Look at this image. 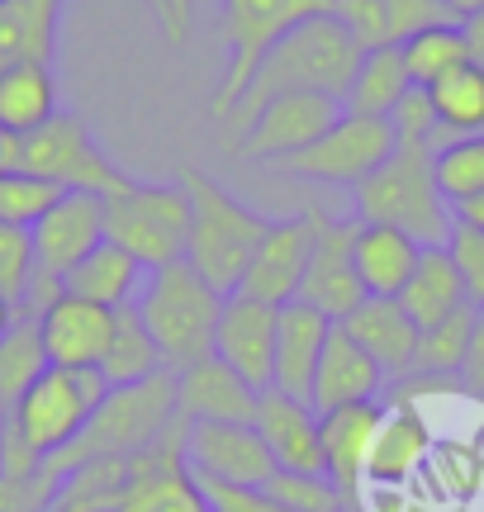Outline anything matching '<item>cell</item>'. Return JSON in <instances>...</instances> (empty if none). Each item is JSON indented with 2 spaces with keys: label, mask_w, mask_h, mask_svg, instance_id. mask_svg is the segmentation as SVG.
Wrapping results in <instances>:
<instances>
[{
  "label": "cell",
  "mask_w": 484,
  "mask_h": 512,
  "mask_svg": "<svg viewBox=\"0 0 484 512\" xmlns=\"http://www.w3.org/2000/svg\"><path fill=\"white\" fill-rule=\"evenodd\" d=\"M356 67H361V43H356L328 10H318V15L295 24V29L271 48V57L261 62V72L252 76V86L242 95V105L233 110V119H228V124H233L228 133H238L271 95L318 91V95H337V100H342L347 86H352Z\"/></svg>",
  "instance_id": "cell-1"
},
{
  "label": "cell",
  "mask_w": 484,
  "mask_h": 512,
  "mask_svg": "<svg viewBox=\"0 0 484 512\" xmlns=\"http://www.w3.org/2000/svg\"><path fill=\"white\" fill-rule=\"evenodd\" d=\"M181 181L190 190L186 261L228 299V294H238L242 275L252 266L271 219L257 214L252 204H242L228 185H219V176H209L200 166H181Z\"/></svg>",
  "instance_id": "cell-2"
},
{
  "label": "cell",
  "mask_w": 484,
  "mask_h": 512,
  "mask_svg": "<svg viewBox=\"0 0 484 512\" xmlns=\"http://www.w3.org/2000/svg\"><path fill=\"white\" fill-rule=\"evenodd\" d=\"M138 318L152 332V342L162 351V366L171 375H186L214 356V332H219V313H224V294L209 285L190 261L148 271L143 290H138Z\"/></svg>",
  "instance_id": "cell-3"
},
{
  "label": "cell",
  "mask_w": 484,
  "mask_h": 512,
  "mask_svg": "<svg viewBox=\"0 0 484 512\" xmlns=\"http://www.w3.org/2000/svg\"><path fill=\"white\" fill-rule=\"evenodd\" d=\"M352 219L399 228L423 247L447 242L456 228V214H451L447 195L437 185V171H432V152H423V147H394L390 162L356 185Z\"/></svg>",
  "instance_id": "cell-4"
},
{
  "label": "cell",
  "mask_w": 484,
  "mask_h": 512,
  "mask_svg": "<svg viewBox=\"0 0 484 512\" xmlns=\"http://www.w3.org/2000/svg\"><path fill=\"white\" fill-rule=\"evenodd\" d=\"M105 238L143 266L162 271L186 261L190 247V190L186 181H124L105 195Z\"/></svg>",
  "instance_id": "cell-5"
},
{
  "label": "cell",
  "mask_w": 484,
  "mask_h": 512,
  "mask_svg": "<svg viewBox=\"0 0 484 512\" xmlns=\"http://www.w3.org/2000/svg\"><path fill=\"white\" fill-rule=\"evenodd\" d=\"M176 427V375L157 370L152 380L119 384L110 389L100 408L91 413L86 432L53 456L57 465H76V460H100V456H138L152 441H162Z\"/></svg>",
  "instance_id": "cell-6"
},
{
  "label": "cell",
  "mask_w": 484,
  "mask_h": 512,
  "mask_svg": "<svg viewBox=\"0 0 484 512\" xmlns=\"http://www.w3.org/2000/svg\"><path fill=\"white\" fill-rule=\"evenodd\" d=\"M318 10H328V0H224L228 67H224L219 91H214V105H209V119H214V124H228V119H233V110L242 105V95L252 86V76H257L261 62L271 57V48H276L295 24L318 15Z\"/></svg>",
  "instance_id": "cell-7"
},
{
  "label": "cell",
  "mask_w": 484,
  "mask_h": 512,
  "mask_svg": "<svg viewBox=\"0 0 484 512\" xmlns=\"http://www.w3.org/2000/svg\"><path fill=\"white\" fill-rule=\"evenodd\" d=\"M29 238H34V290L19 313L38 318L62 294L67 275L105 242V195H81V190L57 195L34 219Z\"/></svg>",
  "instance_id": "cell-8"
},
{
  "label": "cell",
  "mask_w": 484,
  "mask_h": 512,
  "mask_svg": "<svg viewBox=\"0 0 484 512\" xmlns=\"http://www.w3.org/2000/svg\"><path fill=\"white\" fill-rule=\"evenodd\" d=\"M105 394H110V384H105L100 370L48 366L10 408V427L43 460H53L86 432V422H91V413L100 408Z\"/></svg>",
  "instance_id": "cell-9"
},
{
  "label": "cell",
  "mask_w": 484,
  "mask_h": 512,
  "mask_svg": "<svg viewBox=\"0 0 484 512\" xmlns=\"http://www.w3.org/2000/svg\"><path fill=\"white\" fill-rule=\"evenodd\" d=\"M19 171H29L38 181H48L53 190H81V195H114L129 181L119 166L110 162V152L95 143V133L86 119L76 114H53L43 128L24 133V162Z\"/></svg>",
  "instance_id": "cell-10"
},
{
  "label": "cell",
  "mask_w": 484,
  "mask_h": 512,
  "mask_svg": "<svg viewBox=\"0 0 484 512\" xmlns=\"http://www.w3.org/2000/svg\"><path fill=\"white\" fill-rule=\"evenodd\" d=\"M394 128L390 119H371V114H347L337 119L318 143H309L304 152L276 162L280 176L295 181H318V185H361L366 176H375L380 166L394 157Z\"/></svg>",
  "instance_id": "cell-11"
},
{
  "label": "cell",
  "mask_w": 484,
  "mask_h": 512,
  "mask_svg": "<svg viewBox=\"0 0 484 512\" xmlns=\"http://www.w3.org/2000/svg\"><path fill=\"white\" fill-rule=\"evenodd\" d=\"M342 119V100L318 91H285L271 95L247 124L233 133L238 138V157H257V162L276 166L285 157L304 152L309 143H318L328 128Z\"/></svg>",
  "instance_id": "cell-12"
},
{
  "label": "cell",
  "mask_w": 484,
  "mask_h": 512,
  "mask_svg": "<svg viewBox=\"0 0 484 512\" xmlns=\"http://www.w3.org/2000/svg\"><path fill=\"white\" fill-rule=\"evenodd\" d=\"M114 512H214L200 475L186 465V422L129 456V494Z\"/></svg>",
  "instance_id": "cell-13"
},
{
  "label": "cell",
  "mask_w": 484,
  "mask_h": 512,
  "mask_svg": "<svg viewBox=\"0 0 484 512\" xmlns=\"http://www.w3.org/2000/svg\"><path fill=\"white\" fill-rule=\"evenodd\" d=\"M186 465L228 489H266L276 460L252 422H186Z\"/></svg>",
  "instance_id": "cell-14"
},
{
  "label": "cell",
  "mask_w": 484,
  "mask_h": 512,
  "mask_svg": "<svg viewBox=\"0 0 484 512\" xmlns=\"http://www.w3.org/2000/svg\"><path fill=\"white\" fill-rule=\"evenodd\" d=\"M318 219H323V209H304V214H290V219H271L257 256H252V266L242 275L238 294L261 299V304H271V309L295 304L299 285H304V271H309V256H314Z\"/></svg>",
  "instance_id": "cell-15"
},
{
  "label": "cell",
  "mask_w": 484,
  "mask_h": 512,
  "mask_svg": "<svg viewBox=\"0 0 484 512\" xmlns=\"http://www.w3.org/2000/svg\"><path fill=\"white\" fill-rule=\"evenodd\" d=\"M276 328L280 309L247 299V294H228L224 313H219V332H214V356L228 370H238L257 394L276 389Z\"/></svg>",
  "instance_id": "cell-16"
},
{
  "label": "cell",
  "mask_w": 484,
  "mask_h": 512,
  "mask_svg": "<svg viewBox=\"0 0 484 512\" xmlns=\"http://www.w3.org/2000/svg\"><path fill=\"white\" fill-rule=\"evenodd\" d=\"M352 242H356V219L323 214V219H318L309 271H304V285H299V299L314 304L318 313H328L333 323H342L347 313H356L366 304V285H361V275H356Z\"/></svg>",
  "instance_id": "cell-17"
},
{
  "label": "cell",
  "mask_w": 484,
  "mask_h": 512,
  "mask_svg": "<svg viewBox=\"0 0 484 512\" xmlns=\"http://www.w3.org/2000/svg\"><path fill=\"white\" fill-rule=\"evenodd\" d=\"M432 446H437V432H432L428 413L413 399H390L371 441L366 489H413L423 479Z\"/></svg>",
  "instance_id": "cell-18"
},
{
  "label": "cell",
  "mask_w": 484,
  "mask_h": 512,
  "mask_svg": "<svg viewBox=\"0 0 484 512\" xmlns=\"http://www.w3.org/2000/svg\"><path fill=\"white\" fill-rule=\"evenodd\" d=\"M380 418H385V399L347 403V408H333V413H318L323 470H328L333 489L347 498L352 512H361V498H366V460H371V441Z\"/></svg>",
  "instance_id": "cell-19"
},
{
  "label": "cell",
  "mask_w": 484,
  "mask_h": 512,
  "mask_svg": "<svg viewBox=\"0 0 484 512\" xmlns=\"http://www.w3.org/2000/svg\"><path fill=\"white\" fill-rule=\"evenodd\" d=\"M110 332H114V309H100V304L76 299L67 290L38 313V337H43V351H48V366L100 370Z\"/></svg>",
  "instance_id": "cell-20"
},
{
  "label": "cell",
  "mask_w": 484,
  "mask_h": 512,
  "mask_svg": "<svg viewBox=\"0 0 484 512\" xmlns=\"http://www.w3.org/2000/svg\"><path fill=\"white\" fill-rule=\"evenodd\" d=\"M252 427L261 432L266 451L276 460V470L290 475H328L323 470V432H318V408L309 399L266 389L257 399V418Z\"/></svg>",
  "instance_id": "cell-21"
},
{
  "label": "cell",
  "mask_w": 484,
  "mask_h": 512,
  "mask_svg": "<svg viewBox=\"0 0 484 512\" xmlns=\"http://www.w3.org/2000/svg\"><path fill=\"white\" fill-rule=\"evenodd\" d=\"M385 384L390 380L371 361V351L361 347L342 323H333L323 361H318L314 389H309V403H314L318 413H333V408H347V403H375V399H385Z\"/></svg>",
  "instance_id": "cell-22"
},
{
  "label": "cell",
  "mask_w": 484,
  "mask_h": 512,
  "mask_svg": "<svg viewBox=\"0 0 484 512\" xmlns=\"http://www.w3.org/2000/svg\"><path fill=\"white\" fill-rule=\"evenodd\" d=\"M257 389L209 356L186 375H176V418L181 422H252L257 418Z\"/></svg>",
  "instance_id": "cell-23"
},
{
  "label": "cell",
  "mask_w": 484,
  "mask_h": 512,
  "mask_svg": "<svg viewBox=\"0 0 484 512\" xmlns=\"http://www.w3.org/2000/svg\"><path fill=\"white\" fill-rule=\"evenodd\" d=\"M328 332H333V318L318 313L314 304H304V299L280 309V328H276V389L280 394L309 399L318 361H323V347H328Z\"/></svg>",
  "instance_id": "cell-24"
},
{
  "label": "cell",
  "mask_w": 484,
  "mask_h": 512,
  "mask_svg": "<svg viewBox=\"0 0 484 512\" xmlns=\"http://www.w3.org/2000/svg\"><path fill=\"white\" fill-rule=\"evenodd\" d=\"M342 328L371 351V361L385 370V380H409L413 375V356H418V337L423 332L404 313L399 299H366L356 313L342 318Z\"/></svg>",
  "instance_id": "cell-25"
},
{
  "label": "cell",
  "mask_w": 484,
  "mask_h": 512,
  "mask_svg": "<svg viewBox=\"0 0 484 512\" xmlns=\"http://www.w3.org/2000/svg\"><path fill=\"white\" fill-rule=\"evenodd\" d=\"M356 275L366 285V299H399L404 285L418 271V256H423V242H413L409 233L399 228H385V223H356Z\"/></svg>",
  "instance_id": "cell-26"
},
{
  "label": "cell",
  "mask_w": 484,
  "mask_h": 512,
  "mask_svg": "<svg viewBox=\"0 0 484 512\" xmlns=\"http://www.w3.org/2000/svg\"><path fill=\"white\" fill-rule=\"evenodd\" d=\"M399 304H404V313L418 323V332H428V328H437V323L456 318L461 309H470L466 285H461V271H456V261H451L447 242L423 247L418 271H413V280L404 285Z\"/></svg>",
  "instance_id": "cell-27"
},
{
  "label": "cell",
  "mask_w": 484,
  "mask_h": 512,
  "mask_svg": "<svg viewBox=\"0 0 484 512\" xmlns=\"http://www.w3.org/2000/svg\"><path fill=\"white\" fill-rule=\"evenodd\" d=\"M143 280H148V271H143L124 247H114V242L105 238L72 275H67L62 290L76 294V299H91L100 309H129V304H138Z\"/></svg>",
  "instance_id": "cell-28"
},
{
  "label": "cell",
  "mask_w": 484,
  "mask_h": 512,
  "mask_svg": "<svg viewBox=\"0 0 484 512\" xmlns=\"http://www.w3.org/2000/svg\"><path fill=\"white\" fill-rule=\"evenodd\" d=\"M57 110V76L53 62H10L0 67V128L10 133H34Z\"/></svg>",
  "instance_id": "cell-29"
},
{
  "label": "cell",
  "mask_w": 484,
  "mask_h": 512,
  "mask_svg": "<svg viewBox=\"0 0 484 512\" xmlns=\"http://www.w3.org/2000/svg\"><path fill=\"white\" fill-rule=\"evenodd\" d=\"M418 489L432 503H451V508H470L484 494V446L466 437H437Z\"/></svg>",
  "instance_id": "cell-30"
},
{
  "label": "cell",
  "mask_w": 484,
  "mask_h": 512,
  "mask_svg": "<svg viewBox=\"0 0 484 512\" xmlns=\"http://www.w3.org/2000/svg\"><path fill=\"white\" fill-rule=\"evenodd\" d=\"M409 91H413V81H409V67H404L399 48H375V53H361V67H356L352 86L342 95V110L390 119L394 105Z\"/></svg>",
  "instance_id": "cell-31"
},
{
  "label": "cell",
  "mask_w": 484,
  "mask_h": 512,
  "mask_svg": "<svg viewBox=\"0 0 484 512\" xmlns=\"http://www.w3.org/2000/svg\"><path fill=\"white\" fill-rule=\"evenodd\" d=\"M62 489H57L53 512H114L129 494V460L100 456L62 465Z\"/></svg>",
  "instance_id": "cell-32"
},
{
  "label": "cell",
  "mask_w": 484,
  "mask_h": 512,
  "mask_svg": "<svg viewBox=\"0 0 484 512\" xmlns=\"http://www.w3.org/2000/svg\"><path fill=\"white\" fill-rule=\"evenodd\" d=\"M162 366V351H157V342H152V332L143 328V318H138V309H114V332H110V347H105V356H100V375H105V384L110 389H119V384H138V380H152Z\"/></svg>",
  "instance_id": "cell-33"
},
{
  "label": "cell",
  "mask_w": 484,
  "mask_h": 512,
  "mask_svg": "<svg viewBox=\"0 0 484 512\" xmlns=\"http://www.w3.org/2000/svg\"><path fill=\"white\" fill-rule=\"evenodd\" d=\"M432 95V110L442 119V143L447 138H466V133H484V72L475 62L456 67L442 76L437 86H423Z\"/></svg>",
  "instance_id": "cell-34"
},
{
  "label": "cell",
  "mask_w": 484,
  "mask_h": 512,
  "mask_svg": "<svg viewBox=\"0 0 484 512\" xmlns=\"http://www.w3.org/2000/svg\"><path fill=\"white\" fill-rule=\"evenodd\" d=\"M399 57H404V67H409L413 86H437L442 76H451L456 67H466L470 62L461 19H456V24H437V29L413 34L409 43H399Z\"/></svg>",
  "instance_id": "cell-35"
},
{
  "label": "cell",
  "mask_w": 484,
  "mask_h": 512,
  "mask_svg": "<svg viewBox=\"0 0 484 512\" xmlns=\"http://www.w3.org/2000/svg\"><path fill=\"white\" fill-rule=\"evenodd\" d=\"M43 370H48V351H43V337H38V318L34 313H19L15 328L0 337V403L15 408L19 394Z\"/></svg>",
  "instance_id": "cell-36"
},
{
  "label": "cell",
  "mask_w": 484,
  "mask_h": 512,
  "mask_svg": "<svg viewBox=\"0 0 484 512\" xmlns=\"http://www.w3.org/2000/svg\"><path fill=\"white\" fill-rule=\"evenodd\" d=\"M475 309H461L456 318L437 323L418 337V356H413V375L418 380H456L461 375V361H466L470 332H475ZM461 384V380H456Z\"/></svg>",
  "instance_id": "cell-37"
},
{
  "label": "cell",
  "mask_w": 484,
  "mask_h": 512,
  "mask_svg": "<svg viewBox=\"0 0 484 512\" xmlns=\"http://www.w3.org/2000/svg\"><path fill=\"white\" fill-rule=\"evenodd\" d=\"M432 171L447 204H461L484 190V133H466V138H447L432 152Z\"/></svg>",
  "instance_id": "cell-38"
},
{
  "label": "cell",
  "mask_w": 484,
  "mask_h": 512,
  "mask_svg": "<svg viewBox=\"0 0 484 512\" xmlns=\"http://www.w3.org/2000/svg\"><path fill=\"white\" fill-rule=\"evenodd\" d=\"M34 290V238L19 223H0V299L24 309Z\"/></svg>",
  "instance_id": "cell-39"
},
{
  "label": "cell",
  "mask_w": 484,
  "mask_h": 512,
  "mask_svg": "<svg viewBox=\"0 0 484 512\" xmlns=\"http://www.w3.org/2000/svg\"><path fill=\"white\" fill-rule=\"evenodd\" d=\"M266 494L290 512H352L328 475H290V470H276V479L266 484Z\"/></svg>",
  "instance_id": "cell-40"
},
{
  "label": "cell",
  "mask_w": 484,
  "mask_h": 512,
  "mask_svg": "<svg viewBox=\"0 0 484 512\" xmlns=\"http://www.w3.org/2000/svg\"><path fill=\"white\" fill-rule=\"evenodd\" d=\"M62 465L48 460L34 475H0V512H53L57 489H62Z\"/></svg>",
  "instance_id": "cell-41"
},
{
  "label": "cell",
  "mask_w": 484,
  "mask_h": 512,
  "mask_svg": "<svg viewBox=\"0 0 484 512\" xmlns=\"http://www.w3.org/2000/svg\"><path fill=\"white\" fill-rule=\"evenodd\" d=\"M394 143L399 147H423V152H437L442 147V119L432 110V95L423 86H413L390 114Z\"/></svg>",
  "instance_id": "cell-42"
},
{
  "label": "cell",
  "mask_w": 484,
  "mask_h": 512,
  "mask_svg": "<svg viewBox=\"0 0 484 512\" xmlns=\"http://www.w3.org/2000/svg\"><path fill=\"white\" fill-rule=\"evenodd\" d=\"M62 190H53L48 181H38L29 171H5L0 176V223H19L34 228V219L57 200Z\"/></svg>",
  "instance_id": "cell-43"
},
{
  "label": "cell",
  "mask_w": 484,
  "mask_h": 512,
  "mask_svg": "<svg viewBox=\"0 0 484 512\" xmlns=\"http://www.w3.org/2000/svg\"><path fill=\"white\" fill-rule=\"evenodd\" d=\"M385 5H390L394 48L409 43L413 34H423V29H437V24H456V19H461V10H456L451 0H385Z\"/></svg>",
  "instance_id": "cell-44"
},
{
  "label": "cell",
  "mask_w": 484,
  "mask_h": 512,
  "mask_svg": "<svg viewBox=\"0 0 484 512\" xmlns=\"http://www.w3.org/2000/svg\"><path fill=\"white\" fill-rule=\"evenodd\" d=\"M447 252H451V261H456V271H461V285H466L470 309L484 313V233L456 223V228H451V238H447Z\"/></svg>",
  "instance_id": "cell-45"
},
{
  "label": "cell",
  "mask_w": 484,
  "mask_h": 512,
  "mask_svg": "<svg viewBox=\"0 0 484 512\" xmlns=\"http://www.w3.org/2000/svg\"><path fill=\"white\" fill-rule=\"evenodd\" d=\"M200 484H205L214 512H290V508H280L266 489H228V484H214V479H200Z\"/></svg>",
  "instance_id": "cell-46"
},
{
  "label": "cell",
  "mask_w": 484,
  "mask_h": 512,
  "mask_svg": "<svg viewBox=\"0 0 484 512\" xmlns=\"http://www.w3.org/2000/svg\"><path fill=\"white\" fill-rule=\"evenodd\" d=\"M461 389L484 399V313L475 318V332H470V347H466V361H461Z\"/></svg>",
  "instance_id": "cell-47"
},
{
  "label": "cell",
  "mask_w": 484,
  "mask_h": 512,
  "mask_svg": "<svg viewBox=\"0 0 484 512\" xmlns=\"http://www.w3.org/2000/svg\"><path fill=\"white\" fill-rule=\"evenodd\" d=\"M190 5L195 0H162V24H167L171 43H186L190 38Z\"/></svg>",
  "instance_id": "cell-48"
},
{
  "label": "cell",
  "mask_w": 484,
  "mask_h": 512,
  "mask_svg": "<svg viewBox=\"0 0 484 512\" xmlns=\"http://www.w3.org/2000/svg\"><path fill=\"white\" fill-rule=\"evenodd\" d=\"M461 34H466L470 62L484 72V5H475V10H466V15H461Z\"/></svg>",
  "instance_id": "cell-49"
},
{
  "label": "cell",
  "mask_w": 484,
  "mask_h": 512,
  "mask_svg": "<svg viewBox=\"0 0 484 512\" xmlns=\"http://www.w3.org/2000/svg\"><path fill=\"white\" fill-rule=\"evenodd\" d=\"M451 214H456V223H461V228L484 233V190H480V195H470V200H461V204H451Z\"/></svg>",
  "instance_id": "cell-50"
},
{
  "label": "cell",
  "mask_w": 484,
  "mask_h": 512,
  "mask_svg": "<svg viewBox=\"0 0 484 512\" xmlns=\"http://www.w3.org/2000/svg\"><path fill=\"white\" fill-rule=\"evenodd\" d=\"M19 162H24V138L10 133V128H0V176H5V171H19Z\"/></svg>",
  "instance_id": "cell-51"
},
{
  "label": "cell",
  "mask_w": 484,
  "mask_h": 512,
  "mask_svg": "<svg viewBox=\"0 0 484 512\" xmlns=\"http://www.w3.org/2000/svg\"><path fill=\"white\" fill-rule=\"evenodd\" d=\"M15 318H19V309H15V304H5V299H0V337H5V332L15 328Z\"/></svg>",
  "instance_id": "cell-52"
},
{
  "label": "cell",
  "mask_w": 484,
  "mask_h": 512,
  "mask_svg": "<svg viewBox=\"0 0 484 512\" xmlns=\"http://www.w3.org/2000/svg\"><path fill=\"white\" fill-rule=\"evenodd\" d=\"M5 427H10V408L0 403V451H5Z\"/></svg>",
  "instance_id": "cell-53"
},
{
  "label": "cell",
  "mask_w": 484,
  "mask_h": 512,
  "mask_svg": "<svg viewBox=\"0 0 484 512\" xmlns=\"http://www.w3.org/2000/svg\"><path fill=\"white\" fill-rule=\"evenodd\" d=\"M451 5H456V10L466 15V10H475V5H484V0H451Z\"/></svg>",
  "instance_id": "cell-54"
},
{
  "label": "cell",
  "mask_w": 484,
  "mask_h": 512,
  "mask_svg": "<svg viewBox=\"0 0 484 512\" xmlns=\"http://www.w3.org/2000/svg\"><path fill=\"white\" fill-rule=\"evenodd\" d=\"M152 10H157V15H162V0H152Z\"/></svg>",
  "instance_id": "cell-55"
}]
</instances>
